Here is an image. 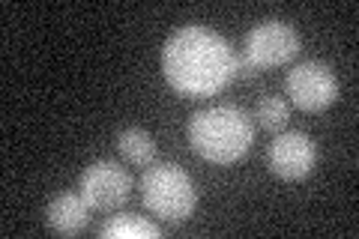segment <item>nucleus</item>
<instances>
[{"mask_svg": "<svg viewBox=\"0 0 359 239\" xmlns=\"http://www.w3.org/2000/svg\"><path fill=\"white\" fill-rule=\"evenodd\" d=\"M162 75L180 96H216L237 78V54L219 33L189 25L162 45Z\"/></svg>", "mask_w": 359, "mask_h": 239, "instance_id": "nucleus-1", "label": "nucleus"}, {"mask_svg": "<svg viewBox=\"0 0 359 239\" xmlns=\"http://www.w3.org/2000/svg\"><path fill=\"white\" fill-rule=\"evenodd\" d=\"M255 141L252 117L237 105H212L189 120V144L212 165H231L249 153Z\"/></svg>", "mask_w": 359, "mask_h": 239, "instance_id": "nucleus-2", "label": "nucleus"}, {"mask_svg": "<svg viewBox=\"0 0 359 239\" xmlns=\"http://www.w3.org/2000/svg\"><path fill=\"white\" fill-rule=\"evenodd\" d=\"M141 198L156 219L162 221H186L198 207V191L192 177L177 165H150L141 177Z\"/></svg>", "mask_w": 359, "mask_h": 239, "instance_id": "nucleus-3", "label": "nucleus"}, {"mask_svg": "<svg viewBox=\"0 0 359 239\" xmlns=\"http://www.w3.org/2000/svg\"><path fill=\"white\" fill-rule=\"evenodd\" d=\"M302 48L299 33L285 25V21H261L245 33V45L243 54L257 66V69H266V66H282L290 63Z\"/></svg>", "mask_w": 359, "mask_h": 239, "instance_id": "nucleus-4", "label": "nucleus"}, {"mask_svg": "<svg viewBox=\"0 0 359 239\" xmlns=\"http://www.w3.org/2000/svg\"><path fill=\"white\" fill-rule=\"evenodd\" d=\"M78 195L87 200L90 210L99 212H111L123 207L132 195V177L126 174V168H120L117 162H93L84 168L81 183H78Z\"/></svg>", "mask_w": 359, "mask_h": 239, "instance_id": "nucleus-5", "label": "nucleus"}, {"mask_svg": "<svg viewBox=\"0 0 359 239\" xmlns=\"http://www.w3.org/2000/svg\"><path fill=\"white\" fill-rule=\"evenodd\" d=\"M287 96L299 111H327L339 99V78L332 75L330 66L318 60H306L287 72Z\"/></svg>", "mask_w": 359, "mask_h": 239, "instance_id": "nucleus-6", "label": "nucleus"}, {"mask_svg": "<svg viewBox=\"0 0 359 239\" xmlns=\"http://www.w3.org/2000/svg\"><path fill=\"white\" fill-rule=\"evenodd\" d=\"M269 170L282 179H306L314 165H318V146L309 135L302 132H285L269 144L266 150Z\"/></svg>", "mask_w": 359, "mask_h": 239, "instance_id": "nucleus-7", "label": "nucleus"}, {"mask_svg": "<svg viewBox=\"0 0 359 239\" xmlns=\"http://www.w3.org/2000/svg\"><path fill=\"white\" fill-rule=\"evenodd\" d=\"M45 221H48V227L54 233L75 236L90 224V207H87V200L81 195L63 191V195H57L48 203V210H45Z\"/></svg>", "mask_w": 359, "mask_h": 239, "instance_id": "nucleus-8", "label": "nucleus"}, {"mask_svg": "<svg viewBox=\"0 0 359 239\" xmlns=\"http://www.w3.org/2000/svg\"><path fill=\"white\" fill-rule=\"evenodd\" d=\"M117 150L126 162L138 165V168L156 165V141H153V135L144 132V129H135V126L123 129L117 135Z\"/></svg>", "mask_w": 359, "mask_h": 239, "instance_id": "nucleus-9", "label": "nucleus"}, {"mask_svg": "<svg viewBox=\"0 0 359 239\" xmlns=\"http://www.w3.org/2000/svg\"><path fill=\"white\" fill-rule=\"evenodd\" d=\"M99 236L102 239H159L162 227L153 224L147 219H138V215H114L111 221H105L99 227Z\"/></svg>", "mask_w": 359, "mask_h": 239, "instance_id": "nucleus-10", "label": "nucleus"}, {"mask_svg": "<svg viewBox=\"0 0 359 239\" xmlns=\"http://www.w3.org/2000/svg\"><path fill=\"white\" fill-rule=\"evenodd\" d=\"M255 120H257V126H261V129L278 132V129H285L290 123V108H287L285 99L264 96L261 102H257V108H255Z\"/></svg>", "mask_w": 359, "mask_h": 239, "instance_id": "nucleus-11", "label": "nucleus"}, {"mask_svg": "<svg viewBox=\"0 0 359 239\" xmlns=\"http://www.w3.org/2000/svg\"><path fill=\"white\" fill-rule=\"evenodd\" d=\"M257 66L249 60V57L245 54H237V78H245V81H249V78H257Z\"/></svg>", "mask_w": 359, "mask_h": 239, "instance_id": "nucleus-12", "label": "nucleus"}]
</instances>
